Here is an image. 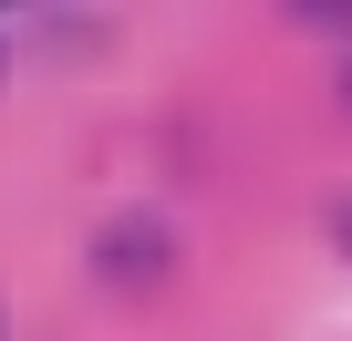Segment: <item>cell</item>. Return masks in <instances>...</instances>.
I'll list each match as a JSON object with an SVG mask.
<instances>
[{
  "label": "cell",
  "mask_w": 352,
  "mask_h": 341,
  "mask_svg": "<svg viewBox=\"0 0 352 341\" xmlns=\"http://www.w3.org/2000/svg\"><path fill=\"white\" fill-rule=\"evenodd\" d=\"M342 248H352V207H342Z\"/></svg>",
  "instance_id": "3"
},
{
  "label": "cell",
  "mask_w": 352,
  "mask_h": 341,
  "mask_svg": "<svg viewBox=\"0 0 352 341\" xmlns=\"http://www.w3.org/2000/svg\"><path fill=\"white\" fill-rule=\"evenodd\" d=\"M0 73H11V52H0Z\"/></svg>",
  "instance_id": "4"
},
{
  "label": "cell",
  "mask_w": 352,
  "mask_h": 341,
  "mask_svg": "<svg viewBox=\"0 0 352 341\" xmlns=\"http://www.w3.org/2000/svg\"><path fill=\"white\" fill-rule=\"evenodd\" d=\"M342 104H352V62H342Z\"/></svg>",
  "instance_id": "2"
},
{
  "label": "cell",
  "mask_w": 352,
  "mask_h": 341,
  "mask_svg": "<svg viewBox=\"0 0 352 341\" xmlns=\"http://www.w3.org/2000/svg\"><path fill=\"white\" fill-rule=\"evenodd\" d=\"M94 269H104L114 290H155V279L176 269V238H166V217H114V228L94 238Z\"/></svg>",
  "instance_id": "1"
}]
</instances>
